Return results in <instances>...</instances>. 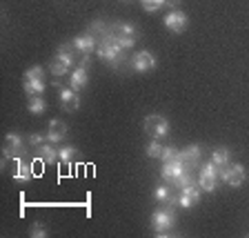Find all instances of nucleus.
<instances>
[{"instance_id": "obj_21", "label": "nucleus", "mask_w": 249, "mask_h": 238, "mask_svg": "<svg viewBox=\"0 0 249 238\" xmlns=\"http://www.w3.org/2000/svg\"><path fill=\"white\" fill-rule=\"evenodd\" d=\"M229 161H231V154H229L227 147H218V149L212 151V163L218 167H227Z\"/></svg>"}, {"instance_id": "obj_2", "label": "nucleus", "mask_w": 249, "mask_h": 238, "mask_svg": "<svg viewBox=\"0 0 249 238\" xmlns=\"http://www.w3.org/2000/svg\"><path fill=\"white\" fill-rule=\"evenodd\" d=\"M96 56H98L100 60L105 62V65L118 69L120 65L124 62V49L120 45H116V42L109 38V34H107L103 40H98V47H96Z\"/></svg>"}, {"instance_id": "obj_7", "label": "nucleus", "mask_w": 249, "mask_h": 238, "mask_svg": "<svg viewBox=\"0 0 249 238\" xmlns=\"http://www.w3.org/2000/svg\"><path fill=\"white\" fill-rule=\"evenodd\" d=\"M142 127H145V131L154 140H162V138L169 136V120H167L165 116H160V114L147 116V118L142 120Z\"/></svg>"}, {"instance_id": "obj_16", "label": "nucleus", "mask_w": 249, "mask_h": 238, "mask_svg": "<svg viewBox=\"0 0 249 238\" xmlns=\"http://www.w3.org/2000/svg\"><path fill=\"white\" fill-rule=\"evenodd\" d=\"M65 136H67V125L58 118L49 120V127H47V138H49V143H60V140H65Z\"/></svg>"}, {"instance_id": "obj_19", "label": "nucleus", "mask_w": 249, "mask_h": 238, "mask_svg": "<svg viewBox=\"0 0 249 238\" xmlns=\"http://www.w3.org/2000/svg\"><path fill=\"white\" fill-rule=\"evenodd\" d=\"M111 34H118V36H129V38H138V27L134 22H114L109 25Z\"/></svg>"}, {"instance_id": "obj_11", "label": "nucleus", "mask_w": 249, "mask_h": 238, "mask_svg": "<svg viewBox=\"0 0 249 238\" xmlns=\"http://www.w3.org/2000/svg\"><path fill=\"white\" fill-rule=\"evenodd\" d=\"M131 69L138 73H145V72H151V69H156V58L151 52H147V49H142V52L134 54L129 60Z\"/></svg>"}, {"instance_id": "obj_5", "label": "nucleus", "mask_w": 249, "mask_h": 238, "mask_svg": "<svg viewBox=\"0 0 249 238\" xmlns=\"http://www.w3.org/2000/svg\"><path fill=\"white\" fill-rule=\"evenodd\" d=\"M27 149L25 143H22L20 134L16 131H9L5 136V145H2V167L7 165V161H18V158H25Z\"/></svg>"}, {"instance_id": "obj_3", "label": "nucleus", "mask_w": 249, "mask_h": 238, "mask_svg": "<svg viewBox=\"0 0 249 238\" xmlns=\"http://www.w3.org/2000/svg\"><path fill=\"white\" fill-rule=\"evenodd\" d=\"M176 225V214H174V207H158L154 214H151V227H154V236H174L171 229Z\"/></svg>"}, {"instance_id": "obj_6", "label": "nucleus", "mask_w": 249, "mask_h": 238, "mask_svg": "<svg viewBox=\"0 0 249 238\" xmlns=\"http://www.w3.org/2000/svg\"><path fill=\"white\" fill-rule=\"evenodd\" d=\"M220 167L213 165L212 161L209 163H202L200 169H198V185H200L202 192H216L218 185H220Z\"/></svg>"}, {"instance_id": "obj_10", "label": "nucleus", "mask_w": 249, "mask_h": 238, "mask_svg": "<svg viewBox=\"0 0 249 238\" xmlns=\"http://www.w3.org/2000/svg\"><path fill=\"white\" fill-rule=\"evenodd\" d=\"M200 198H202V189H200V185H198V183H194V185H187V187H182V189H180L178 207L189 209V207H194L196 202H200Z\"/></svg>"}, {"instance_id": "obj_13", "label": "nucleus", "mask_w": 249, "mask_h": 238, "mask_svg": "<svg viewBox=\"0 0 249 238\" xmlns=\"http://www.w3.org/2000/svg\"><path fill=\"white\" fill-rule=\"evenodd\" d=\"M185 171H187V165L182 161H171V163H162L160 176L165 183H174L176 178H180Z\"/></svg>"}, {"instance_id": "obj_31", "label": "nucleus", "mask_w": 249, "mask_h": 238, "mask_svg": "<svg viewBox=\"0 0 249 238\" xmlns=\"http://www.w3.org/2000/svg\"><path fill=\"white\" fill-rule=\"evenodd\" d=\"M31 78H45V72H42L40 65H34L25 72V80H31Z\"/></svg>"}, {"instance_id": "obj_20", "label": "nucleus", "mask_w": 249, "mask_h": 238, "mask_svg": "<svg viewBox=\"0 0 249 238\" xmlns=\"http://www.w3.org/2000/svg\"><path fill=\"white\" fill-rule=\"evenodd\" d=\"M27 96H42L45 92V78H31V80H25L22 85Z\"/></svg>"}, {"instance_id": "obj_32", "label": "nucleus", "mask_w": 249, "mask_h": 238, "mask_svg": "<svg viewBox=\"0 0 249 238\" xmlns=\"http://www.w3.org/2000/svg\"><path fill=\"white\" fill-rule=\"evenodd\" d=\"M47 140H49V138H47V134H31V136H29V143H31L34 147L45 145Z\"/></svg>"}, {"instance_id": "obj_30", "label": "nucleus", "mask_w": 249, "mask_h": 238, "mask_svg": "<svg viewBox=\"0 0 249 238\" xmlns=\"http://www.w3.org/2000/svg\"><path fill=\"white\" fill-rule=\"evenodd\" d=\"M160 161L165 163H171V161H178V149L176 147H162V156H160Z\"/></svg>"}, {"instance_id": "obj_1", "label": "nucleus", "mask_w": 249, "mask_h": 238, "mask_svg": "<svg viewBox=\"0 0 249 238\" xmlns=\"http://www.w3.org/2000/svg\"><path fill=\"white\" fill-rule=\"evenodd\" d=\"M73 52H76V49L71 47V42H65V45L58 47L56 56H53L52 62H49V72H52L56 78L65 76L67 72H71V67L78 65V56Z\"/></svg>"}, {"instance_id": "obj_33", "label": "nucleus", "mask_w": 249, "mask_h": 238, "mask_svg": "<svg viewBox=\"0 0 249 238\" xmlns=\"http://www.w3.org/2000/svg\"><path fill=\"white\" fill-rule=\"evenodd\" d=\"M180 5H182V0H167L165 7H169V9H180Z\"/></svg>"}, {"instance_id": "obj_4", "label": "nucleus", "mask_w": 249, "mask_h": 238, "mask_svg": "<svg viewBox=\"0 0 249 238\" xmlns=\"http://www.w3.org/2000/svg\"><path fill=\"white\" fill-rule=\"evenodd\" d=\"M71 47L76 49V54H78V65H89L91 54L96 52V47H98V40H96L89 31H85V34H80V36L73 38Z\"/></svg>"}, {"instance_id": "obj_28", "label": "nucleus", "mask_w": 249, "mask_h": 238, "mask_svg": "<svg viewBox=\"0 0 249 238\" xmlns=\"http://www.w3.org/2000/svg\"><path fill=\"white\" fill-rule=\"evenodd\" d=\"M194 183H198V178L194 176L192 171H185V174H182L180 178H176V181H174V185H176L178 189H182V187H187V185H194Z\"/></svg>"}, {"instance_id": "obj_8", "label": "nucleus", "mask_w": 249, "mask_h": 238, "mask_svg": "<svg viewBox=\"0 0 249 238\" xmlns=\"http://www.w3.org/2000/svg\"><path fill=\"white\" fill-rule=\"evenodd\" d=\"M218 178H220V183H225V185H229V187H233V189H236V187H240L245 183L247 171H245V167L240 165V163H233V165L220 167Z\"/></svg>"}, {"instance_id": "obj_22", "label": "nucleus", "mask_w": 249, "mask_h": 238, "mask_svg": "<svg viewBox=\"0 0 249 238\" xmlns=\"http://www.w3.org/2000/svg\"><path fill=\"white\" fill-rule=\"evenodd\" d=\"M87 31L91 34L93 38H96V40H103V38L109 34V25H105L103 20H93L91 25H89V29H87Z\"/></svg>"}, {"instance_id": "obj_9", "label": "nucleus", "mask_w": 249, "mask_h": 238, "mask_svg": "<svg viewBox=\"0 0 249 238\" xmlns=\"http://www.w3.org/2000/svg\"><path fill=\"white\" fill-rule=\"evenodd\" d=\"M165 27L171 31V34H182V31L187 29V25H189V18H187L185 11L180 9H171L169 14L165 16Z\"/></svg>"}, {"instance_id": "obj_24", "label": "nucleus", "mask_w": 249, "mask_h": 238, "mask_svg": "<svg viewBox=\"0 0 249 238\" xmlns=\"http://www.w3.org/2000/svg\"><path fill=\"white\" fill-rule=\"evenodd\" d=\"M45 109H47V103L42 100V96H29V114L40 116L45 114Z\"/></svg>"}, {"instance_id": "obj_34", "label": "nucleus", "mask_w": 249, "mask_h": 238, "mask_svg": "<svg viewBox=\"0 0 249 238\" xmlns=\"http://www.w3.org/2000/svg\"><path fill=\"white\" fill-rule=\"evenodd\" d=\"M124 2H129V0H124Z\"/></svg>"}, {"instance_id": "obj_18", "label": "nucleus", "mask_w": 249, "mask_h": 238, "mask_svg": "<svg viewBox=\"0 0 249 238\" xmlns=\"http://www.w3.org/2000/svg\"><path fill=\"white\" fill-rule=\"evenodd\" d=\"M200 156H202V149L198 145H187L185 149L178 151V161H182L185 165H194V163L200 161Z\"/></svg>"}, {"instance_id": "obj_29", "label": "nucleus", "mask_w": 249, "mask_h": 238, "mask_svg": "<svg viewBox=\"0 0 249 238\" xmlns=\"http://www.w3.org/2000/svg\"><path fill=\"white\" fill-rule=\"evenodd\" d=\"M29 236L31 238H47V236H49V232H47V227L42 223H34V225H31Z\"/></svg>"}, {"instance_id": "obj_14", "label": "nucleus", "mask_w": 249, "mask_h": 238, "mask_svg": "<svg viewBox=\"0 0 249 238\" xmlns=\"http://www.w3.org/2000/svg\"><path fill=\"white\" fill-rule=\"evenodd\" d=\"M87 80H89L87 65H76V67H73V72L69 73V87H71L73 92H80V89H85Z\"/></svg>"}, {"instance_id": "obj_15", "label": "nucleus", "mask_w": 249, "mask_h": 238, "mask_svg": "<svg viewBox=\"0 0 249 238\" xmlns=\"http://www.w3.org/2000/svg\"><path fill=\"white\" fill-rule=\"evenodd\" d=\"M11 163H14V174L11 176L18 183H29L34 178V169H31V165L25 158H18V161H11Z\"/></svg>"}, {"instance_id": "obj_27", "label": "nucleus", "mask_w": 249, "mask_h": 238, "mask_svg": "<svg viewBox=\"0 0 249 238\" xmlns=\"http://www.w3.org/2000/svg\"><path fill=\"white\" fill-rule=\"evenodd\" d=\"M169 196H171V189H169V185H158L154 189V198L158 202H165L167 205V201H169Z\"/></svg>"}, {"instance_id": "obj_25", "label": "nucleus", "mask_w": 249, "mask_h": 238, "mask_svg": "<svg viewBox=\"0 0 249 238\" xmlns=\"http://www.w3.org/2000/svg\"><path fill=\"white\" fill-rule=\"evenodd\" d=\"M165 5H167V0H140V7H142L147 14H154V11H158Z\"/></svg>"}, {"instance_id": "obj_23", "label": "nucleus", "mask_w": 249, "mask_h": 238, "mask_svg": "<svg viewBox=\"0 0 249 238\" xmlns=\"http://www.w3.org/2000/svg\"><path fill=\"white\" fill-rule=\"evenodd\" d=\"M78 149L76 147H60V149H58V163H62V165H69V163L73 161V158H78Z\"/></svg>"}, {"instance_id": "obj_26", "label": "nucleus", "mask_w": 249, "mask_h": 238, "mask_svg": "<svg viewBox=\"0 0 249 238\" xmlns=\"http://www.w3.org/2000/svg\"><path fill=\"white\" fill-rule=\"evenodd\" d=\"M145 154L149 156V158H160V156H162V143H160V140H154V138H151V143L147 145Z\"/></svg>"}, {"instance_id": "obj_12", "label": "nucleus", "mask_w": 249, "mask_h": 238, "mask_svg": "<svg viewBox=\"0 0 249 238\" xmlns=\"http://www.w3.org/2000/svg\"><path fill=\"white\" fill-rule=\"evenodd\" d=\"M58 89H60V107L65 111H69V114L78 111L80 109V96H78V92H73L71 87H62V85H58Z\"/></svg>"}, {"instance_id": "obj_17", "label": "nucleus", "mask_w": 249, "mask_h": 238, "mask_svg": "<svg viewBox=\"0 0 249 238\" xmlns=\"http://www.w3.org/2000/svg\"><path fill=\"white\" fill-rule=\"evenodd\" d=\"M58 149H60V147H56V143H49V140H47L45 145L36 147V161L56 163L58 161Z\"/></svg>"}]
</instances>
